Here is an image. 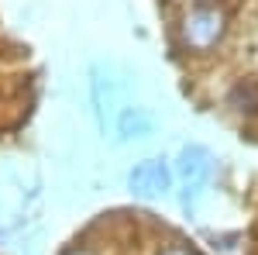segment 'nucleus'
<instances>
[]
</instances>
